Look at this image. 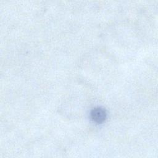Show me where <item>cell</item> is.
Masks as SVG:
<instances>
[{
	"instance_id": "cell-1",
	"label": "cell",
	"mask_w": 158,
	"mask_h": 158,
	"mask_svg": "<svg viewBox=\"0 0 158 158\" xmlns=\"http://www.w3.org/2000/svg\"><path fill=\"white\" fill-rule=\"evenodd\" d=\"M91 117L94 122L96 123H101L106 117V112L102 108L96 107L92 110Z\"/></svg>"
}]
</instances>
